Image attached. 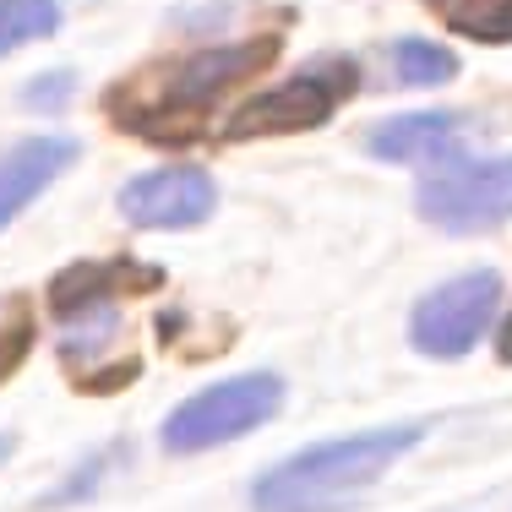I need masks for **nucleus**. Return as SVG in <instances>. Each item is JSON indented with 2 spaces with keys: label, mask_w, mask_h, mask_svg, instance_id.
<instances>
[{
  "label": "nucleus",
  "mask_w": 512,
  "mask_h": 512,
  "mask_svg": "<svg viewBox=\"0 0 512 512\" xmlns=\"http://www.w3.org/2000/svg\"><path fill=\"white\" fill-rule=\"evenodd\" d=\"M33 344V311L22 295H0V376H11Z\"/></svg>",
  "instance_id": "4468645a"
},
{
  "label": "nucleus",
  "mask_w": 512,
  "mask_h": 512,
  "mask_svg": "<svg viewBox=\"0 0 512 512\" xmlns=\"http://www.w3.org/2000/svg\"><path fill=\"white\" fill-rule=\"evenodd\" d=\"M284 404V382L273 371H246L229 376L218 387H202L197 398H186L175 414L164 420V447L169 453H207V447H224L251 436L256 425Z\"/></svg>",
  "instance_id": "20e7f679"
},
{
  "label": "nucleus",
  "mask_w": 512,
  "mask_h": 512,
  "mask_svg": "<svg viewBox=\"0 0 512 512\" xmlns=\"http://www.w3.org/2000/svg\"><path fill=\"white\" fill-rule=\"evenodd\" d=\"M496 349H502V360L512 365V316H507V327H502V344H496Z\"/></svg>",
  "instance_id": "dca6fc26"
},
{
  "label": "nucleus",
  "mask_w": 512,
  "mask_h": 512,
  "mask_svg": "<svg viewBox=\"0 0 512 512\" xmlns=\"http://www.w3.org/2000/svg\"><path fill=\"white\" fill-rule=\"evenodd\" d=\"M355 82H360V71L349 66V60H322V66H306L289 82H278L273 93L251 99L224 131L229 137H278V131L322 126V120L355 93Z\"/></svg>",
  "instance_id": "0eeeda50"
},
{
  "label": "nucleus",
  "mask_w": 512,
  "mask_h": 512,
  "mask_svg": "<svg viewBox=\"0 0 512 512\" xmlns=\"http://www.w3.org/2000/svg\"><path fill=\"white\" fill-rule=\"evenodd\" d=\"M60 28V0H0V55L39 44Z\"/></svg>",
  "instance_id": "f8f14e48"
},
{
  "label": "nucleus",
  "mask_w": 512,
  "mask_h": 512,
  "mask_svg": "<svg viewBox=\"0 0 512 512\" xmlns=\"http://www.w3.org/2000/svg\"><path fill=\"white\" fill-rule=\"evenodd\" d=\"M431 6L447 28L469 33V39H491V44L512 39V0H431Z\"/></svg>",
  "instance_id": "9b49d317"
},
{
  "label": "nucleus",
  "mask_w": 512,
  "mask_h": 512,
  "mask_svg": "<svg viewBox=\"0 0 512 512\" xmlns=\"http://www.w3.org/2000/svg\"><path fill=\"white\" fill-rule=\"evenodd\" d=\"M218 207L213 175L197 164H169L120 186V218L137 229H191Z\"/></svg>",
  "instance_id": "6e6552de"
},
{
  "label": "nucleus",
  "mask_w": 512,
  "mask_h": 512,
  "mask_svg": "<svg viewBox=\"0 0 512 512\" xmlns=\"http://www.w3.org/2000/svg\"><path fill=\"white\" fill-rule=\"evenodd\" d=\"M496 306H502V278H496L491 267L463 273V278H453V284L431 289V295L414 306L409 338H414V349L431 355V360H458L485 338Z\"/></svg>",
  "instance_id": "423d86ee"
},
{
  "label": "nucleus",
  "mask_w": 512,
  "mask_h": 512,
  "mask_svg": "<svg viewBox=\"0 0 512 512\" xmlns=\"http://www.w3.org/2000/svg\"><path fill=\"white\" fill-rule=\"evenodd\" d=\"M387 55H393V77L409 88H442L447 77H458V60L431 39H398Z\"/></svg>",
  "instance_id": "ddd939ff"
},
{
  "label": "nucleus",
  "mask_w": 512,
  "mask_h": 512,
  "mask_svg": "<svg viewBox=\"0 0 512 512\" xmlns=\"http://www.w3.org/2000/svg\"><path fill=\"white\" fill-rule=\"evenodd\" d=\"M420 218L447 235H480L512 218V153L507 158H453L414 191Z\"/></svg>",
  "instance_id": "39448f33"
},
{
  "label": "nucleus",
  "mask_w": 512,
  "mask_h": 512,
  "mask_svg": "<svg viewBox=\"0 0 512 512\" xmlns=\"http://www.w3.org/2000/svg\"><path fill=\"white\" fill-rule=\"evenodd\" d=\"M420 436H425V425L409 420V425H376V431L338 436V442H316L306 453L273 463L256 480L251 502L256 512H349L355 502H365V491Z\"/></svg>",
  "instance_id": "f257e3e1"
},
{
  "label": "nucleus",
  "mask_w": 512,
  "mask_h": 512,
  "mask_svg": "<svg viewBox=\"0 0 512 512\" xmlns=\"http://www.w3.org/2000/svg\"><path fill=\"white\" fill-rule=\"evenodd\" d=\"M463 120L447 109H420V115H393L371 131V153L387 164H420V158H447L458 148Z\"/></svg>",
  "instance_id": "9d476101"
},
{
  "label": "nucleus",
  "mask_w": 512,
  "mask_h": 512,
  "mask_svg": "<svg viewBox=\"0 0 512 512\" xmlns=\"http://www.w3.org/2000/svg\"><path fill=\"white\" fill-rule=\"evenodd\" d=\"M278 39H246V44H218V50H197L180 55L169 66L142 71L137 82H120L109 93V109L126 131H142V137H191L197 120L224 99L229 88H240L246 77L273 60Z\"/></svg>",
  "instance_id": "f03ea898"
},
{
  "label": "nucleus",
  "mask_w": 512,
  "mask_h": 512,
  "mask_svg": "<svg viewBox=\"0 0 512 512\" xmlns=\"http://www.w3.org/2000/svg\"><path fill=\"white\" fill-rule=\"evenodd\" d=\"M137 284H153V273H131V267H71L66 278L50 289L55 333H60V360L71 371H82L88 382L93 371H104L109 349L120 344V300Z\"/></svg>",
  "instance_id": "7ed1b4c3"
},
{
  "label": "nucleus",
  "mask_w": 512,
  "mask_h": 512,
  "mask_svg": "<svg viewBox=\"0 0 512 512\" xmlns=\"http://www.w3.org/2000/svg\"><path fill=\"white\" fill-rule=\"evenodd\" d=\"M66 88H71L66 77H55V82H33L28 99H33V104H60V93H66Z\"/></svg>",
  "instance_id": "2eb2a0df"
},
{
  "label": "nucleus",
  "mask_w": 512,
  "mask_h": 512,
  "mask_svg": "<svg viewBox=\"0 0 512 512\" xmlns=\"http://www.w3.org/2000/svg\"><path fill=\"white\" fill-rule=\"evenodd\" d=\"M71 158H77V142L71 137H28L11 153H0V229L39 197L50 180L66 175Z\"/></svg>",
  "instance_id": "1a4fd4ad"
}]
</instances>
